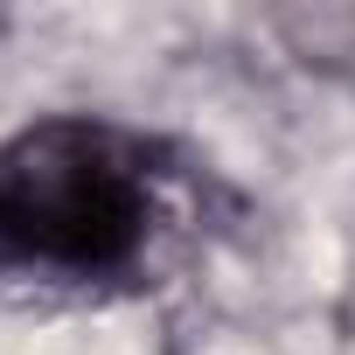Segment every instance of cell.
<instances>
[{"label":"cell","mask_w":355,"mask_h":355,"mask_svg":"<svg viewBox=\"0 0 355 355\" xmlns=\"http://www.w3.org/2000/svg\"><path fill=\"white\" fill-rule=\"evenodd\" d=\"M167 223L160 146L112 119L56 112L0 146V272L35 286H112L153 258Z\"/></svg>","instance_id":"6da1fadb"}]
</instances>
